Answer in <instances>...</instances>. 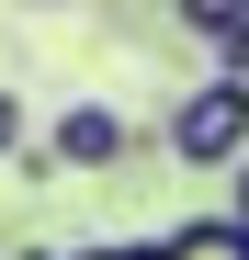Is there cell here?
I'll return each mask as SVG.
<instances>
[{
	"instance_id": "obj_1",
	"label": "cell",
	"mask_w": 249,
	"mask_h": 260,
	"mask_svg": "<svg viewBox=\"0 0 249 260\" xmlns=\"http://www.w3.org/2000/svg\"><path fill=\"white\" fill-rule=\"evenodd\" d=\"M159 147H170V170H238V158H249V79H238V68H204L193 91L170 102Z\"/></svg>"
},
{
	"instance_id": "obj_2",
	"label": "cell",
	"mask_w": 249,
	"mask_h": 260,
	"mask_svg": "<svg viewBox=\"0 0 249 260\" xmlns=\"http://www.w3.org/2000/svg\"><path fill=\"white\" fill-rule=\"evenodd\" d=\"M124 158H136V124H124L113 102H68V113H46V136L23 147L34 181H57V170H68V181H102V170H124Z\"/></svg>"
},
{
	"instance_id": "obj_3",
	"label": "cell",
	"mask_w": 249,
	"mask_h": 260,
	"mask_svg": "<svg viewBox=\"0 0 249 260\" xmlns=\"http://www.w3.org/2000/svg\"><path fill=\"white\" fill-rule=\"evenodd\" d=\"M170 12L215 46V68H238V79H249V0H170Z\"/></svg>"
},
{
	"instance_id": "obj_4",
	"label": "cell",
	"mask_w": 249,
	"mask_h": 260,
	"mask_svg": "<svg viewBox=\"0 0 249 260\" xmlns=\"http://www.w3.org/2000/svg\"><path fill=\"white\" fill-rule=\"evenodd\" d=\"M159 260H238V215H193V226H170Z\"/></svg>"
},
{
	"instance_id": "obj_5",
	"label": "cell",
	"mask_w": 249,
	"mask_h": 260,
	"mask_svg": "<svg viewBox=\"0 0 249 260\" xmlns=\"http://www.w3.org/2000/svg\"><path fill=\"white\" fill-rule=\"evenodd\" d=\"M34 147V113H23V91H0V158H23Z\"/></svg>"
},
{
	"instance_id": "obj_6",
	"label": "cell",
	"mask_w": 249,
	"mask_h": 260,
	"mask_svg": "<svg viewBox=\"0 0 249 260\" xmlns=\"http://www.w3.org/2000/svg\"><path fill=\"white\" fill-rule=\"evenodd\" d=\"M227 215H238V226H249V158L227 170Z\"/></svg>"
},
{
	"instance_id": "obj_7",
	"label": "cell",
	"mask_w": 249,
	"mask_h": 260,
	"mask_svg": "<svg viewBox=\"0 0 249 260\" xmlns=\"http://www.w3.org/2000/svg\"><path fill=\"white\" fill-rule=\"evenodd\" d=\"M68 260H159V249H113V238H102V249H68Z\"/></svg>"
},
{
	"instance_id": "obj_8",
	"label": "cell",
	"mask_w": 249,
	"mask_h": 260,
	"mask_svg": "<svg viewBox=\"0 0 249 260\" xmlns=\"http://www.w3.org/2000/svg\"><path fill=\"white\" fill-rule=\"evenodd\" d=\"M23 260H68V249H23Z\"/></svg>"
},
{
	"instance_id": "obj_9",
	"label": "cell",
	"mask_w": 249,
	"mask_h": 260,
	"mask_svg": "<svg viewBox=\"0 0 249 260\" xmlns=\"http://www.w3.org/2000/svg\"><path fill=\"white\" fill-rule=\"evenodd\" d=\"M12 12H46V0H12Z\"/></svg>"
}]
</instances>
